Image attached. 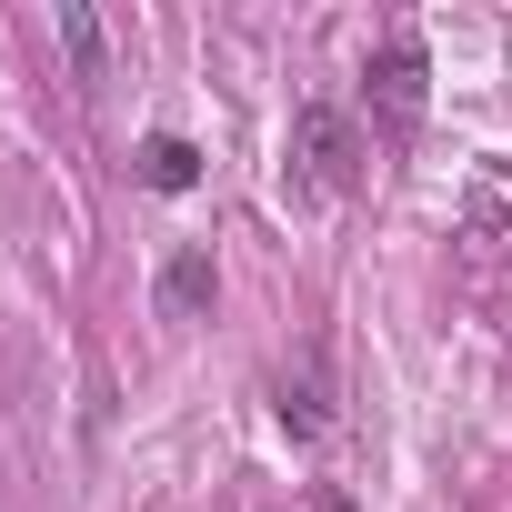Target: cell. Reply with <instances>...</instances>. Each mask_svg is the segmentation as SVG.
<instances>
[{"label":"cell","instance_id":"3957f363","mask_svg":"<svg viewBox=\"0 0 512 512\" xmlns=\"http://www.w3.org/2000/svg\"><path fill=\"white\" fill-rule=\"evenodd\" d=\"M272 412H282V432H292V442H322V432H332V382H322V362H312V352L282 372Z\"/></svg>","mask_w":512,"mask_h":512},{"label":"cell","instance_id":"8992f818","mask_svg":"<svg viewBox=\"0 0 512 512\" xmlns=\"http://www.w3.org/2000/svg\"><path fill=\"white\" fill-rule=\"evenodd\" d=\"M61 51L81 61V81H101V21L81 11V0H71V11H61Z\"/></svg>","mask_w":512,"mask_h":512},{"label":"cell","instance_id":"277c9868","mask_svg":"<svg viewBox=\"0 0 512 512\" xmlns=\"http://www.w3.org/2000/svg\"><path fill=\"white\" fill-rule=\"evenodd\" d=\"M211 292H221V272H211V251L191 241V251H171V262H161V292H151V302H161V322H201Z\"/></svg>","mask_w":512,"mask_h":512},{"label":"cell","instance_id":"7a4b0ae2","mask_svg":"<svg viewBox=\"0 0 512 512\" xmlns=\"http://www.w3.org/2000/svg\"><path fill=\"white\" fill-rule=\"evenodd\" d=\"M422 101H432L422 51H412V41H382V51H372V71H362V111H372L392 141H412V131H422Z\"/></svg>","mask_w":512,"mask_h":512},{"label":"cell","instance_id":"6da1fadb","mask_svg":"<svg viewBox=\"0 0 512 512\" xmlns=\"http://www.w3.org/2000/svg\"><path fill=\"white\" fill-rule=\"evenodd\" d=\"M292 161H302L312 191H352V181H362V131H352V111H342V101H302Z\"/></svg>","mask_w":512,"mask_h":512},{"label":"cell","instance_id":"5b68a950","mask_svg":"<svg viewBox=\"0 0 512 512\" xmlns=\"http://www.w3.org/2000/svg\"><path fill=\"white\" fill-rule=\"evenodd\" d=\"M141 181H151V191H191V181H201V151H191L181 131H151V141H141Z\"/></svg>","mask_w":512,"mask_h":512},{"label":"cell","instance_id":"52a82bcc","mask_svg":"<svg viewBox=\"0 0 512 512\" xmlns=\"http://www.w3.org/2000/svg\"><path fill=\"white\" fill-rule=\"evenodd\" d=\"M312 512H352V502H342V492H312Z\"/></svg>","mask_w":512,"mask_h":512}]
</instances>
